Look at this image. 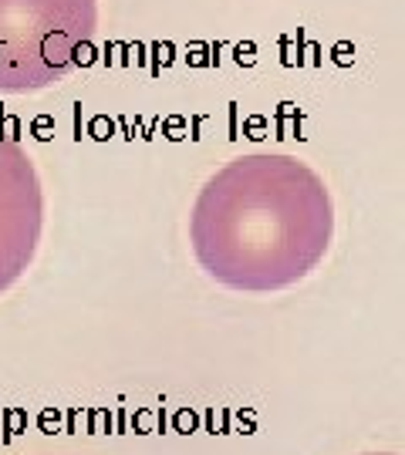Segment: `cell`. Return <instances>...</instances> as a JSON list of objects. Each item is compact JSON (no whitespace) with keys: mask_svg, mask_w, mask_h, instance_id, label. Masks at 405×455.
I'll use <instances>...</instances> for the list:
<instances>
[{"mask_svg":"<svg viewBox=\"0 0 405 455\" xmlns=\"http://www.w3.org/2000/svg\"><path fill=\"white\" fill-rule=\"evenodd\" d=\"M334 243L328 182L290 152H243L199 186L190 250L213 284L280 294L304 284Z\"/></svg>","mask_w":405,"mask_h":455,"instance_id":"obj_1","label":"cell"},{"mask_svg":"<svg viewBox=\"0 0 405 455\" xmlns=\"http://www.w3.org/2000/svg\"><path fill=\"white\" fill-rule=\"evenodd\" d=\"M98 34V0H0V95H34L78 71Z\"/></svg>","mask_w":405,"mask_h":455,"instance_id":"obj_2","label":"cell"},{"mask_svg":"<svg viewBox=\"0 0 405 455\" xmlns=\"http://www.w3.org/2000/svg\"><path fill=\"white\" fill-rule=\"evenodd\" d=\"M44 216L48 199L38 166L17 135L0 125V297L34 263Z\"/></svg>","mask_w":405,"mask_h":455,"instance_id":"obj_3","label":"cell"},{"mask_svg":"<svg viewBox=\"0 0 405 455\" xmlns=\"http://www.w3.org/2000/svg\"><path fill=\"white\" fill-rule=\"evenodd\" d=\"M365 455H399V452H365Z\"/></svg>","mask_w":405,"mask_h":455,"instance_id":"obj_4","label":"cell"}]
</instances>
